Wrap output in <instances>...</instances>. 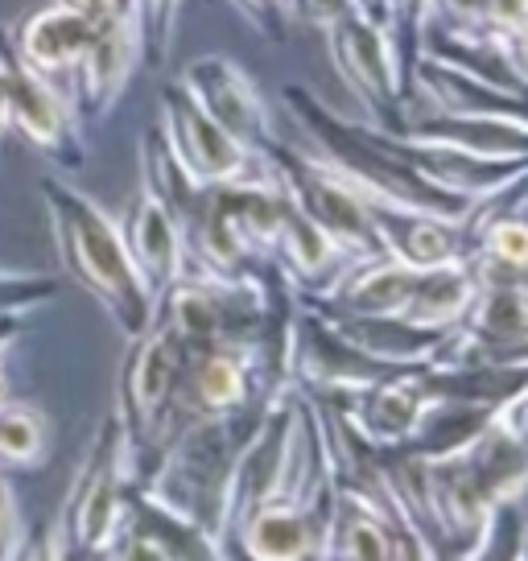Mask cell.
I'll return each mask as SVG.
<instances>
[{"mask_svg":"<svg viewBox=\"0 0 528 561\" xmlns=\"http://www.w3.org/2000/svg\"><path fill=\"white\" fill-rule=\"evenodd\" d=\"M326 558L397 561V558H422V549L388 525L368 500H359V495H352V491L335 488V512H331Z\"/></svg>","mask_w":528,"mask_h":561,"instance_id":"16","label":"cell"},{"mask_svg":"<svg viewBox=\"0 0 528 561\" xmlns=\"http://www.w3.org/2000/svg\"><path fill=\"white\" fill-rule=\"evenodd\" d=\"M368 224L376 236V248L401 264L413 268H429V264L455 261L467 252V228L441 224L429 215H413V210L392 207H368Z\"/></svg>","mask_w":528,"mask_h":561,"instance_id":"14","label":"cell"},{"mask_svg":"<svg viewBox=\"0 0 528 561\" xmlns=\"http://www.w3.org/2000/svg\"><path fill=\"white\" fill-rule=\"evenodd\" d=\"M104 558L116 561H194V558H223V549L198 525L182 520L158 504L141 483H128L116 512L112 537L104 545Z\"/></svg>","mask_w":528,"mask_h":561,"instance_id":"9","label":"cell"},{"mask_svg":"<svg viewBox=\"0 0 528 561\" xmlns=\"http://www.w3.org/2000/svg\"><path fill=\"white\" fill-rule=\"evenodd\" d=\"M236 9H240V18L264 37V42H277L282 46L289 30H294V21H289V0H231Z\"/></svg>","mask_w":528,"mask_h":561,"instance_id":"22","label":"cell"},{"mask_svg":"<svg viewBox=\"0 0 528 561\" xmlns=\"http://www.w3.org/2000/svg\"><path fill=\"white\" fill-rule=\"evenodd\" d=\"M355 13L352 0H289V21L294 25H314V30H326L331 21Z\"/></svg>","mask_w":528,"mask_h":561,"instance_id":"24","label":"cell"},{"mask_svg":"<svg viewBox=\"0 0 528 561\" xmlns=\"http://www.w3.org/2000/svg\"><path fill=\"white\" fill-rule=\"evenodd\" d=\"M525 18H528V0H483V13H479L483 25L504 30L512 37H525Z\"/></svg>","mask_w":528,"mask_h":561,"instance_id":"25","label":"cell"},{"mask_svg":"<svg viewBox=\"0 0 528 561\" xmlns=\"http://www.w3.org/2000/svg\"><path fill=\"white\" fill-rule=\"evenodd\" d=\"M322 34H326V58L343 79V88L368 112L364 124L392 133L397 112H401V95L409 88V70L401 67V54L392 46L388 30L359 18V13H347V18L331 21Z\"/></svg>","mask_w":528,"mask_h":561,"instance_id":"7","label":"cell"},{"mask_svg":"<svg viewBox=\"0 0 528 561\" xmlns=\"http://www.w3.org/2000/svg\"><path fill=\"white\" fill-rule=\"evenodd\" d=\"M273 401H248L223 413H198L174 434V442L161 450L153 471L141 479V488L165 504V508L198 525L215 545L223 533V495L236 458L244 442L256 434L264 409ZM223 549V545H219Z\"/></svg>","mask_w":528,"mask_h":561,"instance_id":"2","label":"cell"},{"mask_svg":"<svg viewBox=\"0 0 528 561\" xmlns=\"http://www.w3.org/2000/svg\"><path fill=\"white\" fill-rule=\"evenodd\" d=\"M409 95L422 100L434 112H455V116H525V95H508L500 88H487L471 75L455 67H441L434 58H413L409 67Z\"/></svg>","mask_w":528,"mask_h":561,"instance_id":"15","label":"cell"},{"mask_svg":"<svg viewBox=\"0 0 528 561\" xmlns=\"http://www.w3.org/2000/svg\"><path fill=\"white\" fill-rule=\"evenodd\" d=\"M158 104H161L158 133H161V140H165L174 165L191 178V182H198V186H228V182L277 186L268 153H256V149L240 145L231 133H223V128L182 91L177 79L174 83H161Z\"/></svg>","mask_w":528,"mask_h":561,"instance_id":"5","label":"cell"},{"mask_svg":"<svg viewBox=\"0 0 528 561\" xmlns=\"http://www.w3.org/2000/svg\"><path fill=\"white\" fill-rule=\"evenodd\" d=\"M177 83L223 133H231L248 149L264 153L273 140H282L277 128H273V112H268L264 91L256 88V79L240 62H231L228 54L194 58L191 67L182 70Z\"/></svg>","mask_w":528,"mask_h":561,"instance_id":"8","label":"cell"},{"mask_svg":"<svg viewBox=\"0 0 528 561\" xmlns=\"http://www.w3.org/2000/svg\"><path fill=\"white\" fill-rule=\"evenodd\" d=\"M58 298L54 277H30V273H0V318L37 310L42 301Z\"/></svg>","mask_w":528,"mask_h":561,"instance_id":"21","label":"cell"},{"mask_svg":"<svg viewBox=\"0 0 528 561\" xmlns=\"http://www.w3.org/2000/svg\"><path fill=\"white\" fill-rule=\"evenodd\" d=\"M21 334V314H4L0 318V351L13 347V339Z\"/></svg>","mask_w":528,"mask_h":561,"instance_id":"28","label":"cell"},{"mask_svg":"<svg viewBox=\"0 0 528 561\" xmlns=\"http://www.w3.org/2000/svg\"><path fill=\"white\" fill-rule=\"evenodd\" d=\"M120 236H124V244H128V252H133L137 268H141V277L149 280V289L158 294V301L170 285L191 277V268H186V248H182V231H177L174 215L165 207V198L153 191V182L141 178V191H137L133 207L124 215Z\"/></svg>","mask_w":528,"mask_h":561,"instance_id":"12","label":"cell"},{"mask_svg":"<svg viewBox=\"0 0 528 561\" xmlns=\"http://www.w3.org/2000/svg\"><path fill=\"white\" fill-rule=\"evenodd\" d=\"M9 137V95H4V79H0V140Z\"/></svg>","mask_w":528,"mask_h":561,"instance_id":"29","label":"cell"},{"mask_svg":"<svg viewBox=\"0 0 528 561\" xmlns=\"http://www.w3.org/2000/svg\"><path fill=\"white\" fill-rule=\"evenodd\" d=\"M359 18L376 21V25H388V0H352Z\"/></svg>","mask_w":528,"mask_h":561,"instance_id":"27","label":"cell"},{"mask_svg":"<svg viewBox=\"0 0 528 561\" xmlns=\"http://www.w3.org/2000/svg\"><path fill=\"white\" fill-rule=\"evenodd\" d=\"M50 450V421L34 404L0 401V467L25 471L37 467Z\"/></svg>","mask_w":528,"mask_h":561,"instance_id":"19","label":"cell"},{"mask_svg":"<svg viewBox=\"0 0 528 561\" xmlns=\"http://www.w3.org/2000/svg\"><path fill=\"white\" fill-rule=\"evenodd\" d=\"M0 79L9 95V133H18L42 158L79 170L88 153H83V128H79L71 95L50 75L30 67L4 30H0Z\"/></svg>","mask_w":528,"mask_h":561,"instance_id":"6","label":"cell"},{"mask_svg":"<svg viewBox=\"0 0 528 561\" xmlns=\"http://www.w3.org/2000/svg\"><path fill=\"white\" fill-rule=\"evenodd\" d=\"M483 13V0H429V18L450 25H475Z\"/></svg>","mask_w":528,"mask_h":561,"instance_id":"26","label":"cell"},{"mask_svg":"<svg viewBox=\"0 0 528 561\" xmlns=\"http://www.w3.org/2000/svg\"><path fill=\"white\" fill-rule=\"evenodd\" d=\"M182 368H186V351L170 331V322L153 310L149 327L128 339L120 364V385H116V413H120L124 438L133 450V467H137V483L153 471L161 450L174 442L177 421L174 401L177 385H182Z\"/></svg>","mask_w":528,"mask_h":561,"instance_id":"3","label":"cell"},{"mask_svg":"<svg viewBox=\"0 0 528 561\" xmlns=\"http://www.w3.org/2000/svg\"><path fill=\"white\" fill-rule=\"evenodd\" d=\"M409 140H429L446 145L458 153H475V158H528V128L525 116H455V112H434L413 95H401L397 128Z\"/></svg>","mask_w":528,"mask_h":561,"instance_id":"11","label":"cell"},{"mask_svg":"<svg viewBox=\"0 0 528 561\" xmlns=\"http://www.w3.org/2000/svg\"><path fill=\"white\" fill-rule=\"evenodd\" d=\"M331 327H335L347 343L380 359V364H392V368H417V364H429L434 347L441 343L446 331H434V327H413L405 318L392 314H322Z\"/></svg>","mask_w":528,"mask_h":561,"instance_id":"17","label":"cell"},{"mask_svg":"<svg viewBox=\"0 0 528 561\" xmlns=\"http://www.w3.org/2000/svg\"><path fill=\"white\" fill-rule=\"evenodd\" d=\"M475 277L467 268V256H455V261L429 264L417 273V285L409 294L401 318L413 322V327H434V331H450L458 318L467 314V306L475 298Z\"/></svg>","mask_w":528,"mask_h":561,"instance_id":"18","label":"cell"},{"mask_svg":"<svg viewBox=\"0 0 528 561\" xmlns=\"http://www.w3.org/2000/svg\"><path fill=\"white\" fill-rule=\"evenodd\" d=\"M417 54L434 58L441 67H455L471 75L487 88H500L508 95H525V37H512L492 25H450V21L425 18L422 37H417Z\"/></svg>","mask_w":528,"mask_h":561,"instance_id":"10","label":"cell"},{"mask_svg":"<svg viewBox=\"0 0 528 561\" xmlns=\"http://www.w3.org/2000/svg\"><path fill=\"white\" fill-rule=\"evenodd\" d=\"M37 194L46 203V219H50L67 277L104 306V314L124 339L141 334L158 310V294L149 289V280L141 277V268L124 244L120 224L107 219L88 194H79L58 178H46Z\"/></svg>","mask_w":528,"mask_h":561,"instance_id":"1","label":"cell"},{"mask_svg":"<svg viewBox=\"0 0 528 561\" xmlns=\"http://www.w3.org/2000/svg\"><path fill=\"white\" fill-rule=\"evenodd\" d=\"M137 18H141V67L161 75L174 50L182 0H137Z\"/></svg>","mask_w":528,"mask_h":561,"instance_id":"20","label":"cell"},{"mask_svg":"<svg viewBox=\"0 0 528 561\" xmlns=\"http://www.w3.org/2000/svg\"><path fill=\"white\" fill-rule=\"evenodd\" d=\"M128 483H137L133 450L124 438L120 413L107 409V417L100 421V430L91 438L88 458L79 462V474L62 500V512H58L50 545L54 558H104V545L112 537Z\"/></svg>","mask_w":528,"mask_h":561,"instance_id":"4","label":"cell"},{"mask_svg":"<svg viewBox=\"0 0 528 561\" xmlns=\"http://www.w3.org/2000/svg\"><path fill=\"white\" fill-rule=\"evenodd\" d=\"M25 549V516H21L18 491L9 483V471L0 467V561L21 558Z\"/></svg>","mask_w":528,"mask_h":561,"instance_id":"23","label":"cell"},{"mask_svg":"<svg viewBox=\"0 0 528 561\" xmlns=\"http://www.w3.org/2000/svg\"><path fill=\"white\" fill-rule=\"evenodd\" d=\"M9 37H13V46H18V54L30 67L50 75L58 83V79H71L74 67H79V58H83L91 42V25L67 0H54L42 13L21 21L18 34Z\"/></svg>","mask_w":528,"mask_h":561,"instance_id":"13","label":"cell"}]
</instances>
